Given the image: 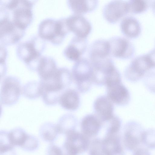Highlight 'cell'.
<instances>
[{"label":"cell","instance_id":"d6986e66","mask_svg":"<svg viewBox=\"0 0 155 155\" xmlns=\"http://www.w3.org/2000/svg\"><path fill=\"white\" fill-rule=\"evenodd\" d=\"M68 5L75 14H85L94 10L98 4V0H67Z\"/></svg>","mask_w":155,"mask_h":155},{"label":"cell","instance_id":"603a6c76","mask_svg":"<svg viewBox=\"0 0 155 155\" xmlns=\"http://www.w3.org/2000/svg\"><path fill=\"white\" fill-rule=\"evenodd\" d=\"M102 143L101 150L103 154H119L123 152V149L119 138L109 135Z\"/></svg>","mask_w":155,"mask_h":155},{"label":"cell","instance_id":"836d02e7","mask_svg":"<svg viewBox=\"0 0 155 155\" xmlns=\"http://www.w3.org/2000/svg\"><path fill=\"white\" fill-rule=\"evenodd\" d=\"M111 120V124L108 130L109 134L110 135L117 132L121 126V122L117 117H113Z\"/></svg>","mask_w":155,"mask_h":155},{"label":"cell","instance_id":"6da1fadb","mask_svg":"<svg viewBox=\"0 0 155 155\" xmlns=\"http://www.w3.org/2000/svg\"><path fill=\"white\" fill-rule=\"evenodd\" d=\"M71 73L66 68H58L49 78L40 80L41 96L44 103L53 106L58 102L61 91L69 85L72 80Z\"/></svg>","mask_w":155,"mask_h":155},{"label":"cell","instance_id":"ffe728a7","mask_svg":"<svg viewBox=\"0 0 155 155\" xmlns=\"http://www.w3.org/2000/svg\"><path fill=\"white\" fill-rule=\"evenodd\" d=\"M120 28L123 34L131 39L137 38L140 35L141 28L140 24L134 18L127 17L121 21Z\"/></svg>","mask_w":155,"mask_h":155},{"label":"cell","instance_id":"1f68e13d","mask_svg":"<svg viewBox=\"0 0 155 155\" xmlns=\"http://www.w3.org/2000/svg\"><path fill=\"white\" fill-rule=\"evenodd\" d=\"M143 82L148 90L155 94V71L148 72L144 76Z\"/></svg>","mask_w":155,"mask_h":155},{"label":"cell","instance_id":"484cf974","mask_svg":"<svg viewBox=\"0 0 155 155\" xmlns=\"http://www.w3.org/2000/svg\"><path fill=\"white\" fill-rule=\"evenodd\" d=\"M28 134L23 129L17 128L8 132V135L12 143L15 146L21 147L27 139Z\"/></svg>","mask_w":155,"mask_h":155},{"label":"cell","instance_id":"9a60e30c","mask_svg":"<svg viewBox=\"0 0 155 155\" xmlns=\"http://www.w3.org/2000/svg\"><path fill=\"white\" fill-rule=\"evenodd\" d=\"M87 45L86 38L75 36L64 50L63 54L68 59L76 61L81 58L87 49Z\"/></svg>","mask_w":155,"mask_h":155},{"label":"cell","instance_id":"ba28073f","mask_svg":"<svg viewBox=\"0 0 155 155\" xmlns=\"http://www.w3.org/2000/svg\"><path fill=\"white\" fill-rule=\"evenodd\" d=\"M20 81L16 77H5L1 84L0 101L3 105L10 106L18 101L21 93Z\"/></svg>","mask_w":155,"mask_h":155},{"label":"cell","instance_id":"44dd1931","mask_svg":"<svg viewBox=\"0 0 155 155\" xmlns=\"http://www.w3.org/2000/svg\"><path fill=\"white\" fill-rule=\"evenodd\" d=\"M108 98L101 96L98 98L94 104V109L104 120H108L113 117V106Z\"/></svg>","mask_w":155,"mask_h":155},{"label":"cell","instance_id":"e0dca14e","mask_svg":"<svg viewBox=\"0 0 155 155\" xmlns=\"http://www.w3.org/2000/svg\"><path fill=\"white\" fill-rule=\"evenodd\" d=\"M110 55V45L108 40L100 39L94 41L89 51L90 61L104 59Z\"/></svg>","mask_w":155,"mask_h":155},{"label":"cell","instance_id":"83f0119b","mask_svg":"<svg viewBox=\"0 0 155 155\" xmlns=\"http://www.w3.org/2000/svg\"><path fill=\"white\" fill-rule=\"evenodd\" d=\"M0 133V154L13 152L15 146L10 140L8 132L3 130Z\"/></svg>","mask_w":155,"mask_h":155},{"label":"cell","instance_id":"e575fe53","mask_svg":"<svg viewBox=\"0 0 155 155\" xmlns=\"http://www.w3.org/2000/svg\"><path fill=\"white\" fill-rule=\"evenodd\" d=\"M47 154L61 155L62 154V150L60 147L51 143L48 146L46 150Z\"/></svg>","mask_w":155,"mask_h":155},{"label":"cell","instance_id":"4dcf8cb0","mask_svg":"<svg viewBox=\"0 0 155 155\" xmlns=\"http://www.w3.org/2000/svg\"><path fill=\"white\" fill-rule=\"evenodd\" d=\"M39 143L38 140L36 137L28 134L27 139L21 148L25 150L33 151L38 148Z\"/></svg>","mask_w":155,"mask_h":155},{"label":"cell","instance_id":"f1b7e54d","mask_svg":"<svg viewBox=\"0 0 155 155\" xmlns=\"http://www.w3.org/2000/svg\"><path fill=\"white\" fill-rule=\"evenodd\" d=\"M142 140L143 144L148 149H155V129L144 130Z\"/></svg>","mask_w":155,"mask_h":155},{"label":"cell","instance_id":"30bf717a","mask_svg":"<svg viewBox=\"0 0 155 155\" xmlns=\"http://www.w3.org/2000/svg\"><path fill=\"white\" fill-rule=\"evenodd\" d=\"M110 48V55L116 58L123 59L132 58L135 53L133 44L124 38L117 36L108 40Z\"/></svg>","mask_w":155,"mask_h":155},{"label":"cell","instance_id":"d6a6232c","mask_svg":"<svg viewBox=\"0 0 155 155\" xmlns=\"http://www.w3.org/2000/svg\"><path fill=\"white\" fill-rule=\"evenodd\" d=\"M20 3V0H0L1 9L2 10H14Z\"/></svg>","mask_w":155,"mask_h":155},{"label":"cell","instance_id":"5bb4252c","mask_svg":"<svg viewBox=\"0 0 155 155\" xmlns=\"http://www.w3.org/2000/svg\"><path fill=\"white\" fill-rule=\"evenodd\" d=\"M108 98L114 103L120 105L127 104L130 100V92L121 81L106 85Z\"/></svg>","mask_w":155,"mask_h":155},{"label":"cell","instance_id":"ac0fdd59","mask_svg":"<svg viewBox=\"0 0 155 155\" xmlns=\"http://www.w3.org/2000/svg\"><path fill=\"white\" fill-rule=\"evenodd\" d=\"M58 68L54 60L51 57L42 56L36 69L40 80H46L52 76Z\"/></svg>","mask_w":155,"mask_h":155},{"label":"cell","instance_id":"2e32d148","mask_svg":"<svg viewBox=\"0 0 155 155\" xmlns=\"http://www.w3.org/2000/svg\"><path fill=\"white\" fill-rule=\"evenodd\" d=\"M33 18L32 9L22 6L13 10L12 21L18 28L23 30L30 25Z\"/></svg>","mask_w":155,"mask_h":155},{"label":"cell","instance_id":"8fae6325","mask_svg":"<svg viewBox=\"0 0 155 155\" xmlns=\"http://www.w3.org/2000/svg\"><path fill=\"white\" fill-rule=\"evenodd\" d=\"M129 11L128 3L123 0H112L104 6L103 14L107 21L115 24Z\"/></svg>","mask_w":155,"mask_h":155},{"label":"cell","instance_id":"4fadbf2b","mask_svg":"<svg viewBox=\"0 0 155 155\" xmlns=\"http://www.w3.org/2000/svg\"><path fill=\"white\" fill-rule=\"evenodd\" d=\"M67 137L64 147L68 154L76 155L85 151L88 146V142L82 134L71 130L66 134Z\"/></svg>","mask_w":155,"mask_h":155},{"label":"cell","instance_id":"5b68a950","mask_svg":"<svg viewBox=\"0 0 155 155\" xmlns=\"http://www.w3.org/2000/svg\"><path fill=\"white\" fill-rule=\"evenodd\" d=\"M91 62L93 68V81L95 84L106 85L121 81V74L109 57Z\"/></svg>","mask_w":155,"mask_h":155},{"label":"cell","instance_id":"7c38bea8","mask_svg":"<svg viewBox=\"0 0 155 155\" xmlns=\"http://www.w3.org/2000/svg\"><path fill=\"white\" fill-rule=\"evenodd\" d=\"M66 23L69 31L75 36L86 38L92 29L90 22L80 15L74 14L65 18Z\"/></svg>","mask_w":155,"mask_h":155},{"label":"cell","instance_id":"cb8c5ba5","mask_svg":"<svg viewBox=\"0 0 155 155\" xmlns=\"http://www.w3.org/2000/svg\"><path fill=\"white\" fill-rule=\"evenodd\" d=\"M100 124L98 119L94 116L89 115L82 120L81 127L85 134L89 137L96 135L99 130Z\"/></svg>","mask_w":155,"mask_h":155},{"label":"cell","instance_id":"277c9868","mask_svg":"<svg viewBox=\"0 0 155 155\" xmlns=\"http://www.w3.org/2000/svg\"><path fill=\"white\" fill-rule=\"evenodd\" d=\"M155 68V49L133 59L124 71L126 79L132 82L142 78L150 71Z\"/></svg>","mask_w":155,"mask_h":155},{"label":"cell","instance_id":"d4e9b609","mask_svg":"<svg viewBox=\"0 0 155 155\" xmlns=\"http://www.w3.org/2000/svg\"><path fill=\"white\" fill-rule=\"evenodd\" d=\"M59 134L57 124L46 122L40 127L39 134L41 138L46 142L52 143L57 138Z\"/></svg>","mask_w":155,"mask_h":155},{"label":"cell","instance_id":"9c48e42d","mask_svg":"<svg viewBox=\"0 0 155 155\" xmlns=\"http://www.w3.org/2000/svg\"><path fill=\"white\" fill-rule=\"evenodd\" d=\"M0 22V40L2 45L15 44L24 36L25 31L18 27L7 16L1 19Z\"/></svg>","mask_w":155,"mask_h":155},{"label":"cell","instance_id":"4316f807","mask_svg":"<svg viewBox=\"0 0 155 155\" xmlns=\"http://www.w3.org/2000/svg\"><path fill=\"white\" fill-rule=\"evenodd\" d=\"M24 96L30 99H35L41 96L39 83L30 82L24 86L22 89Z\"/></svg>","mask_w":155,"mask_h":155},{"label":"cell","instance_id":"7402d4cb","mask_svg":"<svg viewBox=\"0 0 155 155\" xmlns=\"http://www.w3.org/2000/svg\"><path fill=\"white\" fill-rule=\"evenodd\" d=\"M58 103L65 109L74 110L78 108L79 104L78 94L74 90H67L61 94Z\"/></svg>","mask_w":155,"mask_h":155},{"label":"cell","instance_id":"7a4b0ae2","mask_svg":"<svg viewBox=\"0 0 155 155\" xmlns=\"http://www.w3.org/2000/svg\"><path fill=\"white\" fill-rule=\"evenodd\" d=\"M70 32L65 18L58 20L47 18L39 24L38 30L39 37L54 45H59L63 41Z\"/></svg>","mask_w":155,"mask_h":155},{"label":"cell","instance_id":"3957f363","mask_svg":"<svg viewBox=\"0 0 155 155\" xmlns=\"http://www.w3.org/2000/svg\"><path fill=\"white\" fill-rule=\"evenodd\" d=\"M45 48L44 40L39 37H34L18 46V57L30 69L36 71L41 54Z\"/></svg>","mask_w":155,"mask_h":155},{"label":"cell","instance_id":"8992f818","mask_svg":"<svg viewBox=\"0 0 155 155\" xmlns=\"http://www.w3.org/2000/svg\"><path fill=\"white\" fill-rule=\"evenodd\" d=\"M144 130L139 123L131 121L126 125L124 143L127 149L134 154H148V149L142 143V136Z\"/></svg>","mask_w":155,"mask_h":155},{"label":"cell","instance_id":"52a82bcc","mask_svg":"<svg viewBox=\"0 0 155 155\" xmlns=\"http://www.w3.org/2000/svg\"><path fill=\"white\" fill-rule=\"evenodd\" d=\"M71 73L79 90L85 92L90 89L93 83V68L90 61L86 58H80L74 64Z\"/></svg>","mask_w":155,"mask_h":155},{"label":"cell","instance_id":"f546056e","mask_svg":"<svg viewBox=\"0 0 155 155\" xmlns=\"http://www.w3.org/2000/svg\"><path fill=\"white\" fill-rule=\"evenodd\" d=\"M128 3L129 11L135 13L143 12L147 7L144 0H130Z\"/></svg>","mask_w":155,"mask_h":155},{"label":"cell","instance_id":"d590c367","mask_svg":"<svg viewBox=\"0 0 155 155\" xmlns=\"http://www.w3.org/2000/svg\"><path fill=\"white\" fill-rule=\"evenodd\" d=\"M38 0H20L22 6L32 9Z\"/></svg>","mask_w":155,"mask_h":155}]
</instances>
